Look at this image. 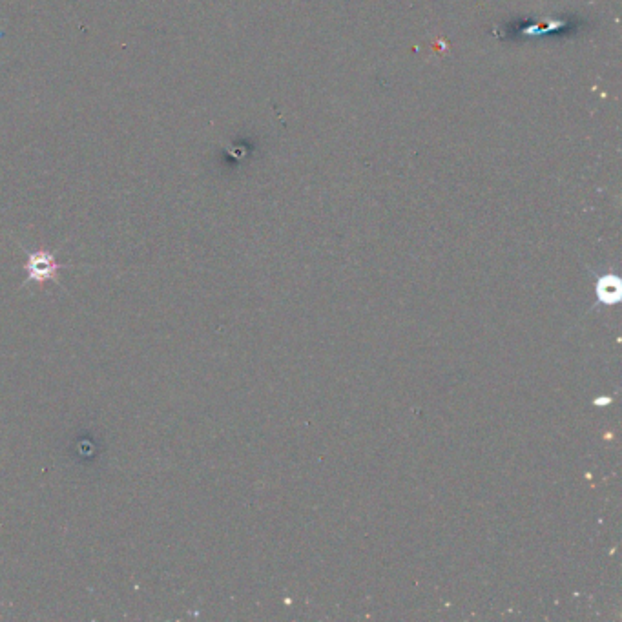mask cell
I'll list each match as a JSON object with an SVG mask.
<instances>
[{"instance_id": "6da1fadb", "label": "cell", "mask_w": 622, "mask_h": 622, "mask_svg": "<svg viewBox=\"0 0 622 622\" xmlns=\"http://www.w3.org/2000/svg\"><path fill=\"white\" fill-rule=\"evenodd\" d=\"M63 269V265L57 261L52 252L48 250H35L28 252V260L24 263V270L28 280L35 283H44V281H59V272Z\"/></svg>"}]
</instances>
